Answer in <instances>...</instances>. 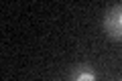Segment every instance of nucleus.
I'll use <instances>...</instances> for the list:
<instances>
[{"instance_id":"obj_2","label":"nucleus","mask_w":122,"mask_h":81,"mask_svg":"<svg viewBox=\"0 0 122 81\" xmlns=\"http://www.w3.org/2000/svg\"><path fill=\"white\" fill-rule=\"evenodd\" d=\"M69 81H98L96 69L90 63H77L69 71Z\"/></svg>"},{"instance_id":"obj_1","label":"nucleus","mask_w":122,"mask_h":81,"mask_svg":"<svg viewBox=\"0 0 122 81\" xmlns=\"http://www.w3.org/2000/svg\"><path fill=\"white\" fill-rule=\"evenodd\" d=\"M102 26H104L106 34H108L112 41L122 43V2L120 4H114L112 8L104 14Z\"/></svg>"},{"instance_id":"obj_3","label":"nucleus","mask_w":122,"mask_h":81,"mask_svg":"<svg viewBox=\"0 0 122 81\" xmlns=\"http://www.w3.org/2000/svg\"><path fill=\"white\" fill-rule=\"evenodd\" d=\"M120 81H122V79H120Z\"/></svg>"}]
</instances>
